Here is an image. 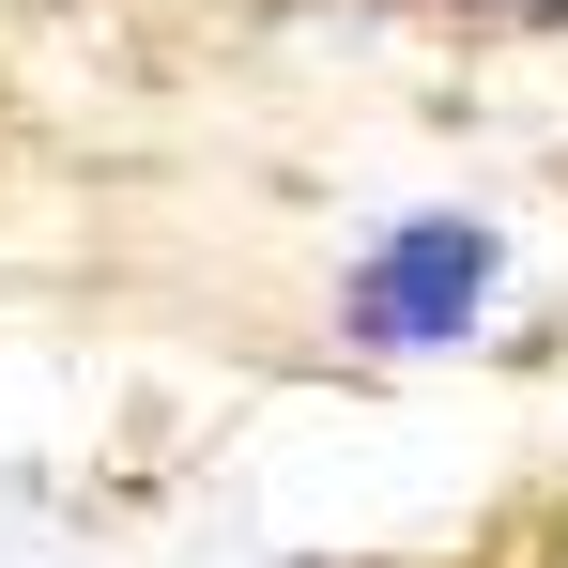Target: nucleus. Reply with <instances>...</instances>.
I'll return each mask as SVG.
<instances>
[{"mask_svg":"<svg viewBox=\"0 0 568 568\" xmlns=\"http://www.w3.org/2000/svg\"><path fill=\"white\" fill-rule=\"evenodd\" d=\"M491 292V231L462 215H430V231H399L369 277H354V323H369L384 354H430V338H462V307Z\"/></svg>","mask_w":568,"mask_h":568,"instance_id":"f257e3e1","label":"nucleus"}]
</instances>
